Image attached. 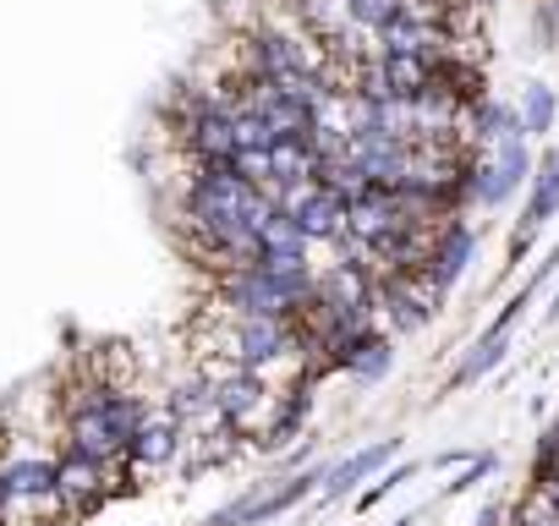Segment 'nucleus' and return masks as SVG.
Masks as SVG:
<instances>
[{"instance_id": "nucleus-5", "label": "nucleus", "mask_w": 559, "mask_h": 526, "mask_svg": "<svg viewBox=\"0 0 559 526\" xmlns=\"http://www.w3.org/2000/svg\"><path fill=\"white\" fill-rule=\"evenodd\" d=\"M521 138H537V132H548L554 127V88H543V83H532L526 88V105H521Z\"/></svg>"}, {"instance_id": "nucleus-2", "label": "nucleus", "mask_w": 559, "mask_h": 526, "mask_svg": "<svg viewBox=\"0 0 559 526\" xmlns=\"http://www.w3.org/2000/svg\"><path fill=\"white\" fill-rule=\"evenodd\" d=\"M99 493H105V466H99V461L67 455V461L56 466V499H61V504H72V510H88Z\"/></svg>"}, {"instance_id": "nucleus-3", "label": "nucleus", "mask_w": 559, "mask_h": 526, "mask_svg": "<svg viewBox=\"0 0 559 526\" xmlns=\"http://www.w3.org/2000/svg\"><path fill=\"white\" fill-rule=\"evenodd\" d=\"M554 214H559V154H548V159H543L537 192H532V203H526V219H521V230H515V247H510V252L521 258V252L532 247V230H537V225H548Z\"/></svg>"}, {"instance_id": "nucleus-6", "label": "nucleus", "mask_w": 559, "mask_h": 526, "mask_svg": "<svg viewBox=\"0 0 559 526\" xmlns=\"http://www.w3.org/2000/svg\"><path fill=\"white\" fill-rule=\"evenodd\" d=\"M390 450H395V444H379V450H362V455H352V461H346V466H341V471L324 482V493H346L357 477H368L379 461H390Z\"/></svg>"}, {"instance_id": "nucleus-4", "label": "nucleus", "mask_w": 559, "mask_h": 526, "mask_svg": "<svg viewBox=\"0 0 559 526\" xmlns=\"http://www.w3.org/2000/svg\"><path fill=\"white\" fill-rule=\"evenodd\" d=\"M127 455H132L138 466H165V461L176 455V428H170V422H143V428L132 433Z\"/></svg>"}, {"instance_id": "nucleus-7", "label": "nucleus", "mask_w": 559, "mask_h": 526, "mask_svg": "<svg viewBox=\"0 0 559 526\" xmlns=\"http://www.w3.org/2000/svg\"><path fill=\"white\" fill-rule=\"evenodd\" d=\"M515 313H521V308H510V313H504V324H499L493 335H483V346L472 351V362L461 368V379H477V373H488V368L504 357V330H510V319H515Z\"/></svg>"}, {"instance_id": "nucleus-1", "label": "nucleus", "mask_w": 559, "mask_h": 526, "mask_svg": "<svg viewBox=\"0 0 559 526\" xmlns=\"http://www.w3.org/2000/svg\"><path fill=\"white\" fill-rule=\"evenodd\" d=\"M526 143H504V148H493V159L483 165V170H472L477 181H472V198H483V203H499V198H510L515 187H521V176H526Z\"/></svg>"}, {"instance_id": "nucleus-8", "label": "nucleus", "mask_w": 559, "mask_h": 526, "mask_svg": "<svg viewBox=\"0 0 559 526\" xmlns=\"http://www.w3.org/2000/svg\"><path fill=\"white\" fill-rule=\"evenodd\" d=\"M515 526H559V504L548 499V488L537 482L526 499H521V510H515Z\"/></svg>"}, {"instance_id": "nucleus-9", "label": "nucleus", "mask_w": 559, "mask_h": 526, "mask_svg": "<svg viewBox=\"0 0 559 526\" xmlns=\"http://www.w3.org/2000/svg\"><path fill=\"white\" fill-rule=\"evenodd\" d=\"M543 28L559 39V0H543Z\"/></svg>"}]
</instances>
